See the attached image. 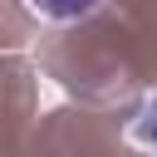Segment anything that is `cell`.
Listing matches in <instances>:
<instances>
[{
  "label": "cell",
  "instance_id": "6da1fadb",
  "mask_svg": "<svg viewBox=\"0 0 157 157\" xmlns=\"http://www.w3.org/2000/svg\"><path fill=\"white\" fill-rule=\"evenodd\" d=\"M29 10H39V15H49V20H78V15H88L98 0H25Z\"/></svg>",
  "mask_w": 157,
  "mask_h": 157
},
{
  "label": "cell",
  "instance_id": "7a4b0ae2",
  "mask_svg": "<svg viewBox=\"0 0 157 157\" xmlns=\"http://www.w3.org/2000/svg\"><path fill=\"white\" fill-rule=\"evenodd\" d=\"M137 137L147 142V147H157V93L142 103V113H137Z\"/></svg>",
  "mask_w": 157,
  "mask_h": 157
}]
</instances>
